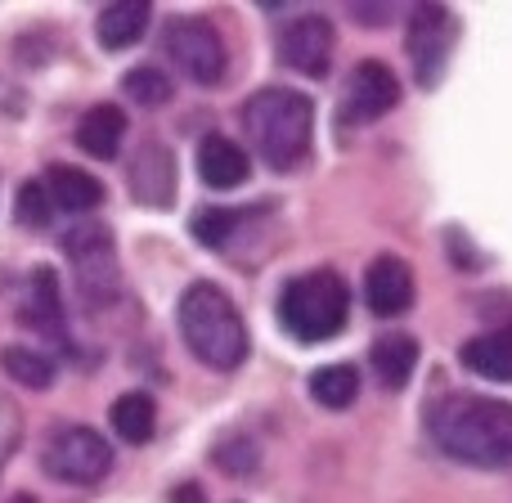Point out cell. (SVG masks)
<instances>
[{
  "label": "cell",
  "mask_w": 512,
  "mask_h": 503,
  "mask_svg": "<svg viewBox=\"0 0 512 503\" xmlns=\"http://www.w3.org/2000/svg\"><path fill=\"white\" fill-rule=\"evenodd\" d=\"M248 171H252L248 149H239V144L225 140V135H207V140L198 144V176H203V185L234 189L248 180Z\"/></svg>",
  "instance_id": "obj_14"
},
{
  "label": "cell",
  "mask_w": 512,
  "mask_h": 503,
  "mask_svg": "<svg viewBox=\"0 0 512 503\" xmlns=\"http://www.w3.org/2000/svg\"><path fill=\"white\" fill-rule=\"evenodd\" d=\"M243 131L265 167L292 171L306 162L310 131H315V104L292 86H265L243 104Z\"/></svg>",
  "instance_id": "obj_3"
},
{
  "label": "cell",
  "mask_w": 512,
  "mask_h": 503,
  "mask_svg": "<svg viewBox=\"0 0 512 503\" xmlns=\"http://www.w3.org/2000/svg\"><path fill=\"white\" fill-rule=\"evenodd\" d=\"M239 221H243V216L230 212V207H207V212L194 216V225H189V230H194V239L207 243V248H225V243H230V234L239 230Z\"/></svg>",
  "instance_id": "obj_24"
},
{
  "label": "cell",
  "mask_w": 512,
  "mask_h": 503,
  "mask_svg": "<svg viewBox=\"0 0 512 503\" xmlns=\"http://www.w3.org/2000/svg\"><path fill=\"white\" fill-rule=\"evenodd\" d=\"M450 45H454V18L445 5H414L409 14V63L423 90H432L441 81L445 63H450Z\"/></svg>",
  "instance_id": "obj_8"
},
{
  "label": "cell",
  "mask_w": 512,
  "mask_h": 503,
  "mask_svg": "<svg viewBox=\"0 0 512 503\" xmlns=\"http://www.w3.org/2000/svg\"><path fill=\"white\" fill-rule=\"evenodd\" d=\"M50 194H45V180H23V189H18L14 198V216L27 225V230H41L45 221H50Z\"/></svg>",
  "instance_id": "obj_26"
},
{
  "label": "cell",
  "mask_w": 512,
  "mask_h": 503,
  "mask_svg": "<svg viewBox=\"0 0 512 503\" xmlns=\"http://www.w3.org/2000/svg\"><path fill=\"white\" fill-rule=\"evenodd\" d=\"M122 135H126V113L113 104H95L90 113H81L77 122V149L90 153V158L108 162L117 158V149H122Z\"/></svg>",
  "instance_id": "obj_15"
},
{
  "label": "cell",
  "mask_w": 512,
  "mask_h": 503,
  "mask_svg": "<svg viewBox=\"0 0 512 503\" xmlns=\"http://www.w3.org/2000/svg\"><path fill=\"white\" fill-rule=\"evenodd\" d=\"M459 360L486 382H512V328H495L463 342Z\"/></svg>",
  "instance_id": "obj_16"
},
{
  "label": "cell",
  "mask_w": 512,
  "mask_h": 503,
  "mask_svg": "<svg viewBox=\"0 0 512 503\" xmlns=\"http://www.w3.org/2000/svg\"><path fill=\"white\" fill-rule=\"evenodd\" d=\"M310 396L324 409H346L360 396V373L351 364H324V369L310 373Z\"/></svg>",
  "instance_id": "obj_21"
},
{
  "label": "cell",
  "mask_w": 512,
  "mask_h": 503,
  "mask_svg": "<svg viewBox=\"0 0 512 503\" xmlns=\"http://www.w3.org/2000/svg\"><path fill=\"white\" fill-rule=\"evenodd\" d=\"M149 23H153L149 0H117V5H108L104 14H99L95 32H99V41H104V50H126V45H135L149 32Z\"/></svg>",
  "instance_id": "obj_17"
},
{
  "label": "cell",
  "mask_w": 512,
  "mask_h": 503,
  "mask_svg": "<svg viewBox=\"0 0 512 503\" xmlns=\"http://www.w3.org/2000/svg\"><path fill=\"white\" fill-rule=\"evenodd\" d=\"M108 423H113V432L122 436L126 445H149L153 427H158V405H153V396H144V391H126V396L113 400Z\"/></svg>",
  "instance_id": "obj_19"
},
{
  "label": "cell",
  "mask_w": 512,
  "mask_h": 503,
  "mask_svg": "<svg viewBox=\"0 0 512 503\" xmlns=\"http://www.w3.org/2000/svg\"><path fill=\"white\" fill-rule=\"evenodd\" d=\"M45 194L63 212H90V207L104 203V185L81 167H50L45 171Z\"/></svg>",
  "instance_id": "obj_18"
},
{
  "label": "cell",
  "mask_w": 512,
  "mask_h": 503,
  "mask_svg": "<svg viewBox=\"0 0 512 503\" xmlns=\"http://www.w3.org/2000/svg\"><path fill=\"white\" fill-rule=\"evenodd\" d=\"M0 369L18 382V387H32V391H45L54 382V360L32 346H5L0 351Z\"/></svg>",
  "instance_id": "obj_22"
},
{
  "label": "cell",
  "mask_w": 512,
  "mask_h": 503,
  "mask_svg": "<svg viewBox=\"0 0 512 503\" xmlns=\"http://www.w3.org/2000/svg\"><path fill=\"white\" fill-rule=\"evenodd\" d=\"M162 45H167L171 63L198 86H216L225 77V41L207 18H167Z\"/></svg>",
  "instance_id": "obj_7"
},
{
  "label": "cell",
  "mask_w": 512,
  "mask_h": 503,
  "mask_svg": "<svg viewBox=\"0 0 512 503\" xmlns=\"http://www.w3.org/2000/svg\"><path fill=\"white\" fill-rule=\"evenodd\" d=\"M14 441H18V414L9 409V400H0V463L9 459Z\"/></svg>",
  "instance_id": "obj_27"
},
{
  "label": "cell",
  "mask_w": 512,
  "mask_h": 503,
  "mask_svg": "<svg viewBox=\"0 0 512 503\" xmlns=\"http://www.w3.org/2000/svg\"><path fill=\"white\" fill-rule=\"evenodd\" d=\"M279 59L292 72L306 77H324L333 63V23L324 14H301L279 32Z\"/></svg>",
  "instance_id": "obj_10"
},
{
  "label": "cell",
  "mask_w": 512,
  "mask_h": 503,
  "mask_svg": "<svg viewBox=\"0 0 512 503\" xmlns=\"http://www.w3.org/2000/svg\"><path fill=\"white\" fill-rule=\"evenodd\" d=\"M212 463L221 472H230V477H252L256 463H261V454H256V445L248 441V436H225V441L212 450Z\"/></svg>",
  "instance_id": "obj_25"
},
{
  "label": "cell",
  "mask_w": 512,
  "mask_h": 503,
  "mask_svg": "<svg viewBox=\"0 0 512 503\" xmlns=\"http://www.w3.org/2000/svg\"><path fill=\"white\" fill-rule=\"evenodd\" d=\"M427 432L436 450L472 468H508L512 463V405L508 400L450 391L427 405Z\"/></svg>",
  "instance_id": "obj_1"
},
{
  "label": "cell",
  "mask_w": 512,
  "mask_h": 503,
  "mask_svg": "<svg viewBox=\"0 0 512 503\" xmlns=\"http://www.w3.org/2000/svg\"><path fill=\"white\" fill-rule=\"evenodd\" d=\"M23 319L45 337L63 333V306H59V279H54V270H32V297L23 306Z\"/></svg>",
  "instance_id": "obj_20"
},
{
  "label": "cell",
  "mask_w": 512,
  "mask_h": 503,
  "mask_svg": "<svg viewBox=\"0 0 512 503\" xmlns=\"http://www.w3.org/2000/svg\"><path fill=\"white\" fill-rule=\"evenodd\" d=\"M171 503H203V486H180L171 495Z\"/></svg>",
  "instance_id": "obj_28"
},
{
  "label": "cell",
  "mask_w": 512,
  "mask_h": 503,
  "mask_svg": "<svg viewBox=\"0 0 512 503\" xmlns=\"http://www.w3.org/2000/svg\"><path fill=\"white\" fill-rule=\"evenodd\" d=\"M364 301H369L373 315L396 319L414 306V274L400 256H378V261L364 270Z\"/></svg>",
  "instance_id": "obj_11"
},
{
  "label": "cell",
  "mask_w": 512,
  "mask_h": 503,
  "mask_svg": "<svg viewBox=\"0 0 512 503\" xmlns=\"http://www.w3.org/2000/svg\"><path fill=\"white\" fill-rule=\"evenodd\" d=\"M351 310V292L337 270H310L292 279L279 297V324L288 328L297 342H328L337 328L346 324Z\"/></svg>",
  "instance_id": "obj_4"
},
{
  "label": "cell",
  "mask_w": 512,
  "mask_h": 503,
  "mask_svg": "<svg viewBox=\"0 0 512 503\" xmlns=\"http://www.w3.org/2000/svg\"><path fill=\"white\" fill-rule=\"evenodd\" d=\"M176 319L180 337L198 355V364H207L216 373H234L248 360V324H243L239 306L225 297V288H216L207 279L189 283L176 306Z\"/></svg>",
  "instance_id": "obj_2"
},
{
  "label": "cell",
  "mask_w": 512,
  "mask_h": 503,
  "mask_svg": "<svg viewBox=\"0 0 512 503\" xmlns=\"http://www.w3.org/2000/svg\"><path fill=\"white\" fill-rule=\"evenodd\" d=\"M369 364H373V378L387 391L409 387L414 364H418V342L409 333H400V328H391V333H382L378 342L369 346Z\"/></svg>",
  "instance_id": "obj_13"
},
{
  "label": "cell",
  "mask_w": 512,
  "mask_h": 503,
  "mask_svg": "<svg viewBox=\"0 0 512 503\" xmlns=\"http://www.w3.org/2000/svg\"><path fill=\"white\" fill-rule=\"evenodd\" d=\"M131 194L140 198L144 207H167L176 198V162H171L167 144L144 140L131 158Z\"/></svg>",
  "instance_id": "obj_12"
},
{
  "label": "cell",
  "mask_w": 512,
  "mask_h": 503,
  "mask_svg": "<svg viewBox=\"0 0 512 503\" xmlns=\"http://www.w3.org/2000/svg\"><path fill=\"white\" fill-rule=\"evenodd\" d=\"M396 104H400L396 72H391L387 63H378V59H364V63H355L351 77H346L342 113H337V122H346V126L378 122V117H387Z\"/></svg>",
  "instance_id": "obj_9"
},
{
  "label": "cell",
  "mask_w": 512,
  "mask_h": 503,
  "mask_svg": "<svg viewBox=\"0 0 512 503\" xmlns=\"http://www.w3.org/2000/svg\"><path fill=\"white\" fill-rule=\"evenodd\" d=\"M63 252L77 274V292L86 306H113L122 292V261H117L113 230L104 221H81L63 234Z\"/></svg>",
  "instance_id": "obj_5"
},
{
  "label": "cell",
  "mask_w": 512,
  "mask_h": 503,
  "mask_svg": "<svg viewBox=\"0 0 512 503\" xmlns=\"http://www.w3.org/2000/svg\"><path fill=\"white\" fill-rule=\"evenodd\" d=\"M41 463L54 481L95 486V481H104L108 468H113V445H108L95 427H59V432H50V441H45Z\"/></svg>",
  "instance_id": "obj_6"
},
{
  "label": "cell",
  "mask_w": 512,
  "mask_h": 503,
  "mask_svg": "<svg viewBox=\"0 0 512 503\" xmlns=\"http://www.w3.org/2000/svg\"><path fill=\"white\" fill-rule=\"evenodd\" d=\"M14 503H32V499H14Z\"/></svg>",
  "instance_id": "obj_29"
},
{
  "label": "cell",
  "mask_w": 512,
  "mask_h": 503,
  "mask_svg": "<svg viewBox=\"0 0 512 503\" xmlns=\"http://www.w3.org/2000/svg\"><path fill=\"white\" fill-rule=\"evenodd\" d=\"M122 90H126V99H135V104L162 108L171 95H176V81H171L162 68H153V63H140V68H131L122 77Z\"/></svg>",
  "instance_id": "obj_23"
}]
</instances>
